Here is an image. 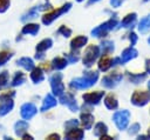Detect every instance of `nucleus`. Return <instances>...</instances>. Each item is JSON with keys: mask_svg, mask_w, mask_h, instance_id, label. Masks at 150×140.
<instances>
[{"mask_svg": "<svg viewBox=\"0 0 150 140\" xmlns=\"http://www.w3.org/2000/svg\"><path fill=\"white\" fill-rule=\"evenodd\" d=\"M22 138H23V139H33V136H32V135H28V134H26V133L22 135Z\"/></svg>", "mask_w": 150, "mask_h": 140, "instance_id": "nucleus-45", "label": "nucleus"}, {"mask_svg": "<svg viewBox=\"0 0 150 140\" xmlns=\"http://www.w3.org/2000/svg\"><path fill=\"white\" fill-rule=\"evenodd\" d=\"M87 42H88V38H87L86 35L75 36V38L70 41V48H71V51L77 52V51H79L80 48H82Z\"/></svg>", "mask_w": 150, "mask_h": 140, "instance_id": "nucleus-14", "label": "nucleus"}, {"mask_svg": "<svg viewBox=\"0 0 150 140\" xmlns=\"http://www.w3.org/2000/svg\"><path fill=\"white\" fill-rule=\"evenodd\" d=\"M26 80V75L22 73V72H15L12 81H11V86L12 87H16V86H20L25 82Z\"/></svg>", "mask_w": 150, "mask_h": 140, "instance_id": "nucleus-30", "label": "nucleus"}, {"mask_svg": "<svg viewBox=\"0 0 150 140\" xmlns=\"http://www.w3.org/2000/svg\"><path fill=\"white\" fill-rule=\"evenodd\" d=\"M100 49H101L102 55H109V54L112 53L114 49H115L114 42H112V41H109V40H105V41H103V42L101 44Z\"/></svg>", "mask_w": 150, "mask_h": 140, "instance_id": "nucleus-28", "label": "nucleus"}, {"mask_svg": "<svg viewBox=\"0 0 150 140\" xmlns=\"http://www.w3.org/2000/svg\"><path fill=\"white\" fill-rule=\"evenodd\" d=\"M83 136H84V131L80 129V128H76V127L67 129V132L64 133V138L68 139V140H71V139L81 140V139H83Z\"/></svg>", "mask_w": 150, "mask_h": 140, "instance_id": "nucleus-15", "label": "nucleus"}, {"mask_svg": "<svg viewBox=\"0 0 150 140\" xmlns=\"http://www.w3.org/2000/svg\"><path fill=\"white\" fill-rule=\"evenodd\" d=\"M79 124H80V122H79L76 119H70V120H68V121L64 122V128H66V129H70V128L77 127Z\"/></svg>", "mask_w": 150, "mask_h": 140, "instance_id": "nucleus-36", "label": "nucleus"}, {"mask_svg": "<svg viewBox=\"0 0 150 140\" xmlns=\"http://www.w3.org/2000/svg\"><path fill=\"white\" fill-rule=\"evenodd\" d=\"M148 42H149V45H150V36L148 38Z\"/></svg>", "mask_w": 150, "mask_h": 140, "instance_id": "nucleus-50", "label": "nucleus"}, {"mask_svg": "<svg viewBox=\"0 0 150 140\" xmlns=\"http://www.w3.org/2000/svg\"><path fill=\"white\" fill-rule=\"evenodd\" d=\"M30 80L34 82V84H40L45 80V74H43V71L40 68V67H34L32 71H30Z\"/></svg>", "mask_w": 150, "mask_h": 140, "instance_id": "nucleus-19", "label": "nucleus"}, {"mask_svg": "<svg viewBox=\"0 0 150 140\" xmlns=\"http://www.w3.org/2000/svg\"><path fill=\"white\" fill-rule=\"evenodd\" d=\"M123 79V75L122 73H118V72H115V73H111V74H108V75H104L101 80V84L103 87L105 88H115L120 82L121 80Z\"/></svg>", "mask_w": 150, "mask_h": 140, "instance_id": "nucleus-7", "label": "nucleus"}, {"mask_svg": "<svg viewBox=\"0 0 150 140\" xmlns=\"http://www.w3.org/2000/svg\"><path fill=\"white\" fill-rule=\"evenodd\" d=\"M59 98H60V102L62 105H66L71 112L79 111V105H77V102H76V100L71 93H63Z\"/></svg>", "mask_w": 150, "mask_h": 140, "instance_id": "nucleus-10", "label": "nucleus"}, {"mask_svg": "<svg viewBox=\"0 0 150 140\" xmlns=\"http://www.w3.org/2000/svg\"><path fill=\"white\" fill-rule=\"evenodd\" d=\"M0 101H1V102H0V115L4 116V115H6L7 113H9V112L13 109L14 102H13L12 98L2 99V100H0Z\"/></svg>", "mask_w": 150, "mask_h": 140, "instance_id": "nucleus-16", "label": "nucleus"}, {"mask_svg": "<svg viewBox=\"0 0 150 140\" xmlns=\"http://www.w3.org/2000/svg\"><path fill=\"white\" fill-rule=\"evenodd\" d=\"M128 80L132 84H141L142 81H144L146 79V73H127Z\"/></svg>", "mask_w": 150, "mask_h": 140, "instance_id": "nucleus-26", "label": "nucleus"}, {"mask_svg": "<svg viewBox=\"0 0 150 140\" xmlns=\"http://www.w3.org/2000/svg\"><path fill=\"white\" fill-rule=\"evenodd\" d=\"M138 31L141 33H146L148 31H150V15L149 16H145L143 19H141V21L138 22V26H137Z\"/></svg>", "mask_w": 150, "mask_h": 140, "instance_id": "nucleus-31", "label": "nucleus"}, {"mask_svg": "<svg viewBox=\"0 0 150 140\" xmlns=\"http://www.w3.org/2000/svg\"><path fill=\"white\" fill-rule=\"evenodd\" d=\"M28 129V122L23 119V120H19L15 122L14 125V132L18 136H22Z\"/></svg>", "mask_w": 150, "mask_h": 140, "instance_id": "nucleus-22", "label": "nucleus"}, {"mask_svg": "<svg viewBox=\"0 0 150 140\" xmlns=\"http://www.w3.org/2000/svg\"><path fill=\"white\" fill-rule=\"evenodd\" d=\"M49 81H50V87H52V92L54 95L60 96L64 93V85L62 82V74L61 73L53 74L50 76Z\"/></svg>", "mask_w": 150, "mask_h": 140, "instance_id": "nucleus-6", "label": "nucleus"}, {"mask_svg": "<svg viewBox=\"0 0 150 140\" xmlns=\"http://www.w3.org/2000/svg\"><path fill=\"white\" fill-rule=\"evenodd\" d=\"M137 55H138L137 49H136L134 46H130V47H128V48L123 49L122 55H121V64H122V65H124V64H127L128 61H130V60L135 59Z\"/></svg>", "mask_w": 150, "mask_h": 140, "instance_id": "nucleus-12", "label": "nucleus"}, {"mask_svg": "<svg viewBox=\"0 0 150 140\" xmlns=\"http://www.w3.org/2000/svg\"><path fill=\"white\" fill-rule=\"evenodd\" d=\"M12 56H13V53H12V52H8V51H2V52H0V67L4 66Z\"/></svg>", "mask_w": 150, "mask_h": 140, "instance_id": "nucleus-33", "label": "nucleus"}, {"mask_svg": "<svg viewBox=\"0 0 150 140\" xmlns=\"http://www.w3.org/2000/svg\"><path fill=\"white\" fill-rule=\"evenodd\" d=\"M104 96V92L102 91H97V92H90V93H86L82 95V99L84 100V104L86 105H89V106H95V105H98L101 99Z\"/></svg>", "mask_w": 150, "mask_h": 140, "instance_id": "nucleus-9", "label": "nucleus"}, {"mask_svg": "<svg viewBox=\"0 0 150 140\" xmlns=\"http://www.w3.org/2000/svg\"><path fill=\"white\" fill-rule=\"evenodd\" d=\"M112 120L116 125V127L120 131H123L128 127L129 125V120H130V112L128 109H122V111H117L114 113L112 115Z\"/></svg>", "mask_w": 150, "mask_h": 140, "instance_id": "nucleus-5", "label": "nucleus"}, {"mask_svg": "<svg viewBox=\"0 0 150 140\" xmlns=\"http://www.w3.org/2000/svg\"><path fill=\"white\" fill-rule=\"evenodd\" d=\"M148 88H149V92H150V81H148Z\"/></svg>", "mask_w": 150, "mask_h": 140, "instance_id": "nucleus-48", "label": "nucleus"}, {"mask_svg": "<svg viewBox=\"0 0 150 140\" xmlns=\"http://www.w3.org/2000/svg\"><path fill=\"white\" fill-rule=\"evenodd\" d=\"M150 101V92L146 91H135L131 95V104L137 107H143Z\"/></svg>", "mask_w": 150, "mask_h": 140, "instance_id": "nucleus-8", "label": "nucleus"}, {"mask_svg": "<svg viewBox=\"0 0 150 140\" xmlns=\"http://www.w3.org/2000/svg\"><path fill=\"white\" fill-rule=\"evenodd\" d=\"M79 59H80V56H79L77 53H75V54L74 53H70V54L67 55V60H68L69 64H75V62L79 61Z\"/></svg>", "mask_w": 150, "mask_h": 140, "instance_id": "nucleus-39", "label": "nucleus"}, {"mask_svg": "<svg viewBox=\"0 0 150 140\" xmlns=\"http://www.w3.org/2000/svg\"><path fill=\"white\" fill-rule=\"evenodd\" d=\"M52 46H53V40H52L50 38H46V39L41 40V41L36 45L35 51L39 52V53H45V52H46L47 49H49Z\"/></svg>", "mask_w": 150, "mask_h": 140, "instance_id": "nucleus-24", "label": "nucleus"}, {"mask_svg": "<svg viewBox=\"0 0 150 140\" xmlns=\"http://www.w3.org/2000/svg\"><path fill=\"white\" fill-rule=\"evenodd\" d=\"M117 19L116 18H111L109 20H107L105 22L101 24L100 26L95 27L93 31H91V35L93 36H96V38H101V36H104L108 32H110L111 29H114L116 26H117Z\"/></svg>", "mask_w": 150, "mask_h": 140, "instance_id": "nucleus-4", "label": "nucleus"}, {"mask_svg": "<svg viewBox=\"0 0 150 140\" xmlns=\"http://www.w3.org/2000/svg\"><path fill=\"white\" fill-rule=\"evenodd\" d=\"M77 2H82V1H84V0H76Z\"/></svg>", "mask_w": 150, "mask_h": 140, "instance_id": "nucleus-49", "label": "nucleus"}, {"mask_svg": "<svg viewBox=\"0 0 150 140\" xmlns=\"http://www.w3.org/2000/svg\"><path fill=\"white\" fill-rule=\"evenodd\" d=\"M40 31V26L38 24H26L22 29H21V33L22 34H29V35H35L38 34Z\"/></svg>", "mask_w": 150, "mask_h": 140, "instance_id": "nucleus-25", "label": "nucleus"}, {"mask_svg": "<svg viewBox=\"0 0 150 140\" xmlns=\"http://www.w3.org/2000/svg\"><path fill=\"white\" fill-rule=\"evenodd\" d=\"M137 22V14L136 13H129L127 14L122 21L120 22V27H123V28H130V27H134Z\"/></svg>", "mask_w": 150, "mask_h": 140, "instance_id": "nucleus-13", "label": "nucleus"}, {"mask_svg": "<svg viewBox=\"0 0 150 140\" xmlns=\"http://www.w3.org/2000/svg\"><path fill=\"white\" fill-rule=\"evenodd\" d=\"M38 13H39V11L36 9V7H33V8H30L27 13H25V14L21 16V21H23V22L29 21L30 19L36 18V16H38Z\"/></svg>", "mask_w": 150, "mask_h": 140, "instance_id": "nucleus-32", "label": "nucleus"}, {"mask_svg": "<svg viewBox=\"0 0 150 140\" xmlns=\"http://www.w3.org/2000/svg\"><path fill=\"white\" fill-rule=\"evenodd\" d=\"M9 5H11V0H0V13L6 12Z\"/></svg>", "mask_w": 150, "mask_h": 140, "instance_id": "nucleus-38", "label": "nucleus"}, {"mask_svg": "<svg viewBox=\"0 0 150 140\" xmlns=\"http://www.w3.org/2000/svg\"><path fill=\"white\" fill-rule=\"evenodd\" d=\"M143 1H144V2H146V1H150V0H143Z\"/></svg>", "mask_w": 150, "mask_h": 140, "instance_id": "nucleus-51", "label": "nucleus"}, {"mask_svg": "<svg viewBox=\"0 0 150 140\" xmlns=\"http://www.w3.org/2000/svg\"><path fill=\"white\" fill-rule=\"evenodd\" d=\"M48 139H60V135H59V134H56V133H54V134L48 135Z\"/></svg>", "mask_w": 150, "mask_h": 140, "instance_id": "nucleus-44", "label": "nucleus"}, {"mask_svg": "<svg viewBox=\"0 0 150 140\" xmlns=\"http://www.w3.org/2000/svg\"><path fill=\"white\" fill-rule=\"evenodd\" d=\"M111 58H109L108 55H103L102 59L98 61V69L101 72H107L109 68L112 67V64H111Z\"/></svg>", "mask_w": 150, "mask_h": 140, "instance_id": "nucleus-27", "label": "nucleus"}, {"mask_svg": "<svg viewBox=\"0 0 150 140\" xmlns=\"http://www.w3.org/2000/svg\"><path fill=\"white\" fill-rule=\"evenodd\" d=\"M67 65H68V60L62 56H56L52 60V68L55 71H61V69L66 68Z\"/></svg>", "mask_w": 150, "mask_h": 140, "instance_id": "nucleus-20", "label": "nucleus"}, {"mask_svg": "<svg viewBox=\"0 0 150 140\" xmlns=\"http://www.w3.org/2000/svg\"><path fill=\"white\" fill-rule=\"evenodd\" d=\"M148 139H150V128H149V131H148Z\"/></svg>", "mask_w": 150, "mask_h": 140, "instance_id": "nucleus-47", "label": "nucleus"}, {"mask_svg": "<svg viewBox=\"0 0 150 140\" xmlns=\"http://www.w3.org/2000/svg\"><path fill=\"white\" fill-rule=\"evenodd\" d=\"M123 2H124V0H110V5L112 8H118Z\"/></svg>", "mask_w": 150, "mask_h": 140, "instance_id": "nucleus-42", "label": "nucleus"}, {"mask_svg": "<svg viewBox=\"0 0 150 140\" xmlns=\"http://www.w3.org/2000/svg\"><path fill=\"white\" fill-rule=\"evenodd\" d=\"M100 55H101L100 46H96V45H89V46L86 48L84 54H83V59H82L83 65H84L86 67H91Z\"/></svg>", "mask_w": 150, "mask_h": 140, "instance_id": "nucleus-2", "label": "nucleus"}, {"mask_svg": "<svg viewBox=\"0 0 150 140\" xmlns=\"http://www.w3.org/2000/svg\"><path fill=\"white\" fill-rule=\"evenodd\" d=\"M7 82H8V72L4 71L0 73V87L6 86Z\"/></svg>", "mask_w": 150, "mask_h": 140, "instance_id": "nucleus-37", "label": "nucleus"}, {"mask_svg": "<svg viewBox=\"0 0 150 140\" xmlns=\"http://www.w3.org/2000/svg\"><path fill=\"white\" fill-rule=\"evenodd\" d=\"M139 129H141V125H139L138 122H135V124H132V125L129 127L128 133H129V135H135V134H137V133L139 132Z\"/></svg>", "mask_w": 150, "mask_h": 140, "instance_id": "nucleus-35", "label": "nucleus"}, {"mask_svg": "<svg viewBox=\"0 0 150 140\" xmlns=\"http://www.w3.org/2000/svg\"><path fill=\"white\" fill-rule=\"evenodd\" d=\"M104 105H105V107H107L108 109H110V111H115V109L118 108V101H117L116 96H115L112 93L108 94V95L104 98Z\"/></svg>", "mask_w": 150, "mask_h": 140, "instance_id": "nucleus-21", "label": "nucleus"}, {"mask_svg": "<svg viewBox=\"0 0 150 140\" xmlns=\"http://www.w3.org/2000/svg\"><path fill=\"white\" fill-rule=\"evenodd\" d=\"M94 115L89 112H84L81 114V124L84 129H90L94 125Z\"/></svg>", "mask_w": 150, "mask_h": 140, "instance_id": "nucleus-18", "label": "nucleus"}, {"mask_svg": "<svg viewBox=\"0 0 150 140\" xmlns=\"http://www.w3.org/2000/svg\"><path fill=\"white\" fill-rule=\"evenodd\" d=\"M108 133V127L104 122H97L94 127V135L97 138H101Z\"/></svg>", "mask_w": 150, "mask_h": 140, "instance_id": "nucleus-29", "label": "nucleus"}, {"mask_svg": "<svg viewBox=\"0 0 150 140\" xmlns=\"http://www.w3.org/2000/svg\"><path fill=\"white\" fill-rule=\"evenodd\" d=\"M97 1H100V0H89V1H88V6H89V5H93V4H96Z\"/></svg>", "mask_w": 150, "mask_h": 140, "instance_id": "nucleus-46", "label": "nucleus"}, {"mask_svg": "<svg viewBox=\"0 0 150 140\" xmlns=\"http://www.w3.org/2000/svg\"><path fill=\"white\" fill-rule=\"evenodd\" d=\"M57 33L61 34V35L64 36V38H69V36L71 35V29L68 28L67 26H61V27L57 29Z\"/></svg>", "mask_w": 150, "mask_h": 140, "instance_id": "nucleus-34", "label": "nucleus"}, {"mask_svg": "<svg viewBox=\"0 0 150 140\" xmlns=\"http://www.w3.org/2000/svg\"><path fill=\"white\" fill-rule=\"evenodd\" d=\"M16 65L20 66V67H22V68H25L26 71H29V72L35 67L34 61H33L30 58H27V56L20 58V59L16 61Z\"/></svg>", "mask_w": 150, "mask_h": 140, "instance_id": "nucleus-23", "label": "nucleus"}, {"mask_svg": "<svg viewBox=\"0 0 150 140\" xmlns=\"http://www.w3.org/2000/svg\"><path fill=\"white\" fill-rule=\"evenodd\" d=\"M97 80H98V73L88 71V72H84L83 76L73 79L69 82V87L74 88V89H87V88L94 86Z\"/></svg>", "mask_w": 150, "mask_h": 140, "instance_id": "nucleus-1", "label": "nucleus"}, {"mask_svg": "<svg viewBox=\"0 0 150 140\" xmlns=\"http://www.w3.org/2000/svg\"><path fill=\"white\" fill-rule=\"evenodd\" d=\"M15 95V92L14 91H11V92H5L2 94H0V100L2 99H7V98H13Z\"/></svg>", "mask_w": 150, "mask_h": 140, "instance_id": "nucleus-41", "label": "nucleus"}, {"mask_svg": "<svg viewBox=\"0 0 150 140\" xmlns=\"http://www.w3.org/2000/svg\"><path fill=\"white\" fill-rule=\"evenodd\" d=\"M137 40H138V36L136 35V33L131 32V33L129 34V41H130L131 46H135V45H136V42H137Z\"/></svg>", "mask_w": 150, "mask_h": 140, "instance_id": "nucleus-40", "label": "nucleus"}, {"mask_svg": "<svg viewBox=\"0 0 150 140\" xmlns=\"http://www.w3.org/2000/svg\"><path fill=\"white\" fill-rule=\"evenodd\" d=\"M36 113H38V109H36L35 105L32 102H26L20 108V114H21L22 119H25V120H30Z\"/></svg>", "mask_w": 150, "mask_h": 140, "instance_id": "nucleus-11", "label": "nucleus"}, {"mask_svg": "<svg viewBox=\"0 0 150 140\" xmlns=\"http://www.w3.org/2000/svg\"><path fill=\"white\" fill-rule=\"evenodd\" d=\"M71 8V2H66L63 6H61V7H59V8H56V9H54L53 12H49V13H47V14H45L43 16H42V24L43 25H50L54 20H56L59 16H61L62 14H64V13H67L69 9Z\"/></svg>", "mask_w": 150, "mask_h": 140, "instance_id": "nucleus-3", "label": "nucleus"}, {"mask_svg": "<svg viewBox=\"0 0 150 140\" xmlns=\"http://www.w3.org/2000/svg\"><path fill=\"white\" fill-rule=\"evenodd\" d=\"M145 71H146V74H150V59L145 60Z\"/></svg>", "mask_w": 150, "mask_h": 140, "instance_id": "nucleus-43", "label": "nucleus"}, {"mask_svg": "<svg viewBox=\"0 0 150 140\" xmlns=\"http://www.w3.org/2000/svg\"><path fill=\"white\" fill-rule=\"evenodd\" d=\"M56 104H57L56 99H55L52 94H47V95L45 96L43 101H42V105H41V112H46V111H48V109L55 107Z\"/></svg>", "mask_w": 150, "mask_h": 140, "instance_id": "nucleus-17", "label": "nucleus"}]
</instances>
